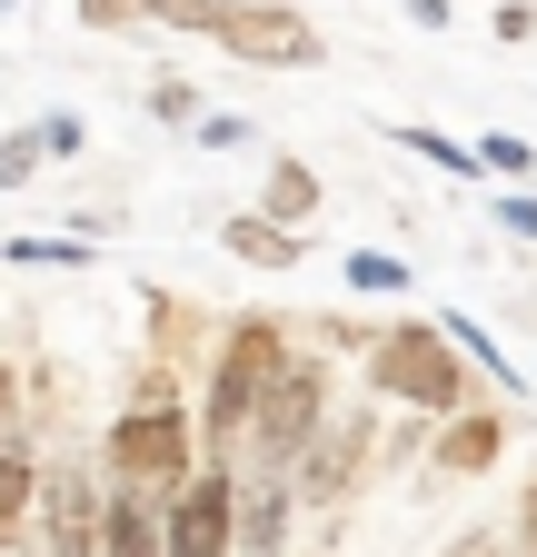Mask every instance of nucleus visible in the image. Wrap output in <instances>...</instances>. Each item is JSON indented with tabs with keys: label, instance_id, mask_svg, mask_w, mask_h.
<instances>
[{
	"label": "nucleus",
	"instance_id": "7ed1b4c3",
	"mask_svg": "<svg viewBox=\"0 0 537 557\" xmlns=\"http://www.w3.org/2000/svg\"><path fill=\"white\" fill-rule=\"evenodd\" d=\"M319 408H328V379H319V359H279V379H268V388H259V408H249L259 478H289V468L309 458V438H319Z\"/></svg>",
	"mask_w": 537,
	"mask_h": 557
},
{
	"label": "nucleus",
	"instance_id": "a878e982",
	"mask_svg": "<svg viewBox=\"0 0 537 557\" xmlns=\"http://www.w3.org/2000/svg\"><path fill=\"white\" fill-rule=\"evenodd\" d=\"M0 438H21V369L0 359Z\"/></svg>",
	"mask_w": 537,
	"mask_h": 557
},
{
	"label": "nucleus",
	"instance_id": "c85d7f7f",
	"mask_svg": "<svg viewBox=\"0 0 537 557\" xmlns=\"http://www.w3.org/2000/svg\"><path fill=\"white\" fill-rule=\"evenodd\" d=\"M409 21H419V30H448V21H458V0H409Z\"/></svg>",
	"mask_w": 537,
	"mask_h": 557
},
{
	"label": "nucleus",
	"instance_id": "5701e85b",
	"mask_svg": "<svg viewBox=\"0 0 537 557\" xmlns=\"http://www.w3.org/2000/svg\"><path fill=\"white\" fill-rule=\"evenodd\" d=\"M90 30H140V0H80Z\"/></svg>",
	"mask_w": 537,
	"mask_h": 557
},
{
	"label": "nucleus",
	"instance_id": "7c9ffc66",
	"mask_svg": "<svg viewBox=\"0 0 537 557\" xmlns=\"http://www.w3.org/2000/svg\"><path fill=\"white\" fill-rule=\"evenodd\" d=\"M0 21H11V0H0Z\"/></svg>",
	"mask_w": 537,
	"mask_h": 557
},
{
	"label": "nucleus",
	"instance_id": "9d476101",
	"mask_svg": "<svg viewBox=\"0 0 537 557\" xmlns=\"http://www.w3.org/2000/svg\"><path fill=\"white\" fill-rule=\"evenodd\" d=\"M498 448H508V429L488 408H458V418H438V468L448 478H478V468H498Z\"/></svg>",
	"mask_w": 537,
	"mask_h": 557
},
{
	"label": "nucleus",
	"instance_id": "6ab92c4d",
	"mask_svg": "<svg viewBox=\"0 0 537 557\" xmlns=\"http://www.w3.org/2000/svg\"><path fill=\"white\" fill-rule=\"evenodd\" d=\"M11 259H30V269H80L90 249L80 239H11Z\"/></svg>",
	"mask_w": 537,
	"mask_h": 557
},
{
	"label": "nucleus",
	"instance_id": "2eb2a0df",
	"mask_svg": "<svg viewBox=\"0 0 537 557\" xmlns=\"http://www.w3.org/2000/svg\"><path fill=\"white\" fill-rule=\"evenodd\" d=\"M349 289H359V299H398V289H409V259H388V249H349Z\"/></svg>",
	"mask_w": 537,
	"mask_h": 557
},
{
	"label": "nucleus",
	"instance_id": "f03ea898",
	"mask_svg": "<svg viewBox=\"0 0 537 557\" xmlns=\"http://www.w3.org/2000/svg\"><path fill=\"white\" fill-rule=\"evenodd\" d=\"M369 388L398 398V408H428V418H458L467 408V369H458V348L438 319H409V329H388L369 348Z\"/></svg>",
	"mask_w": 537,
	"mask_h": 557
},
{
	"label": "nucleus",
	"instance_id": "a211bd4d",
	"mask_svg": "<svg viewBox=\"0 0 537 557\" xmlns=\"http://www.w3.org/2000/svg\"><path fill=\"white\" fill-rule=\"evenodd\" d=\"M398 150H419V160H438V170H478V150H458L448 129H398Z\"/></svg>",
	"mask_w": 537,
	"mask_h": 557
},
{
	"label": "nucleus",
	"instance_id": "b1692460",
	"mask_svg": "<svg viewBox=\"0 0 537 557\" xmlns=\"http://www.w3.org/2000/svg\"><path fill=\"white\" fill-rule=\"evenodd\" d=\"M189 129H199V139H210V150H239V139H249V120H229V110H199Z\"/></svg>",
	"mask_w": 537,
	"mask_h": 557
},
{
	"label": "nucleus",
	"instance_id": "39448f33",
	"mask_svg": "<svg viewBox=\"0 0 537 557\" xmlns=\"http://www.w3.org/2000/svg\"><path fill=\"white\" fill-rule=\"evenodd\" d=\"M229 537H239V478L210 458V478H179L170 487V508H160V557H229Z\"/></svg>",
	"mask_w": 537,
	"mask_h": 557
},
{
	"label": "nucleus",
	"instance_id": "6e6552de",
	"mask_svg": "<svg viewBox=\"0 0 537 557\" xmlns=\"http://www.w3.org/2000/svg\"><path fill=\"white\" fill-rule=\"evenodd\" d=\"M100 498H110V487L80 468V458H60L50 468V487H40V518H50V557H100Z\"/></svg>",
	"mask_w": 537,
	"mask_h": 557
},
{
	"label": "nucleus",
	"instance_id": "c756f323",
	"mask_svg": "<svg viewBox=\"0 0 537 557\" xmlns=\"http://www.w3.org/2000/svg\"><path fill=\"white\" fill-rule=\"evenodd\" d=\"M527 537H537V487H527Z\"/></svg>",
	"mask_w": 537,
	"mask_h": 557
},
{
	"label": "nucleus",
	"instance_id": "0eeeda50",
	"mask_svg": "<svg viewBox=\"0 0 537 557\" xmlns=\"http://www.w3.org/2000/svg\"><path fill=\"white\" fill-rule=\"evenodd\" d=\"M369 448H378V418H369V408H349L339 429H319V438H309V458H299V498L339 508L349 487H359V468H369Z\"/></svg>",
	"mask_w": 537,
	"mask_h": 557
},
{
	"label": "nucleus",
	"instance_id": "412c9836",
	"mask_svg": "<svg viewBox=\"0 0 537 557\" xmlns=\"http://www.w3.org/2000/svg\"><path fill=\"white\" fill-rule=\"evenodd\" d=\"M498 230H508V239H537V189H508V199H498Z\"/></svg>",
	"mask_w": 537,
	"mask_h": 557
},
{
	"label": "nucleus",
	"instance_id": "bb28decb",
	"mask_svg": "<svg viewBox=\"0 0 537 557\" xmlns=\"http://www.w3.org/2000/svg\"><path fill=\"white\" fill-rule=\"evenodd\" d=\"M537 30V0H508V11H498V40H527Z\"/></svg>",
	"mask_w": 537,
	"mask_h": 557
},
{
	"label": "nucleus",
	"instance_id": "393cba45",
	"mask_svg": "<svg viewBox=\"0 0 537 557\" xmlns=\"http://www.w3.org/2000/svg\"><path fill=\"white\" fill-rule=\"evenodd\" d=\"M478 160H488V170H537V160H527V139H508V129L478 139Z\"/></svg>",
	"mask_w": 537,
	"mask_h": 557
},
{
	"label": "nucleus",
	"instance_id": "423d86ee",
	"mask_svg": "<svg viewBox=\"0 0 537 557\" xmlns=\"http://www.w3.org/2000/svg\"><path fill=\"white\" fill-rule=\"evenodd\" d=\"M220 50L249 60V70H309L319 30H309V11H289V0H229L220 11Z\"/></svg>",
	"mask_w": 537,
	"mask_h": 557
},
{
	"label": "nucleus",
	"instance_id": "4468645a",
	"mask_svg": "<svg viewBox=\"0 0 537 557\" xmlns=\"http://www.w3.org/2000/svg\"><path fill=\"white\" fill-rule=\"evenodd\" d=\"M259 209H268V220H289V230H299V220H309V209H319V170H299V160H279V170H268V199H259Z\"/></svg>",
	"mask_w": 537,
	"mask_h": 557
},
{
	"label": "nucleus",
	"instance_id": "f257e3e1",
	"mask_svg": "<svg viewBox=\"0 0 537 557\" xmlns=\"http://www.w3.org/2000/svg\"><path fill=\"white\" fill-rule=\"evenodd\" d=\"M110 487H140V498H170V487L189 478V408H179V388L150 369L140 388H129V408H120V429H110Z\"/></svg>",
	"mask_w": 537,
	"mask_h": 557
},
{
	"label": "nucleus",
	"instance_id": "9b49d317",
	"mask_svg": "<svg viewBox=\"0 0 537 557\" xmlns=\"http://www.w3.org/2000/svg\"><path fill=\"white\" fill-rule=\"evenodd\" d=\"M220 239H229L249 269H299V230H289V220H268V209H239Z\"/></svg>",
	"mask_w": 537,
	"mask_h": 557
},
{
	"label": "nucleus",
	"instance_id": "f3484780",
	"mask_svg": "<svg viewBox=\"0 0 537 557\" xmlns=\"http://www.w3.org/2000/svg\"><path fill=\"white\" fill-rule=\"evenodd\" d=\"M40 160H50V150H40V120H30V129H11V139H0V189H30V180H40Z\"/></svg>",
	"mask_w": 537,
	"mask_h": 557
},
{
	"label": "nucleus",
	"instance_id": "f8f14e48",
	"mask_svg": "<svg viewBox=\"0 0 537 557\" xmlns=\"http://www.w3.org/2000/svg\"><path fill=\"white\" fill-rule=\"evenodd\" d=\"M30 498H40V468H30V438H0V547L30 528Z\"/></svg>",
	"mask_w": 537,
	"mask_h": 557
},
{
	"label": "nucleus",
	"instance_id": "dca6fc26",
	"mask_svg": "<svg viewBox=\"0 0 537 557\" xmlns=\"http://www.w3.org/2000/svg\"><path fill=\"white\" fill-rule=\"evenodd\" d=\"M220 11H229V0H140V21H160V30H199V40H220Z\"/></svg>",
	"mask_w": 537,
	"mask_h": 557
},
{
	"label": "nucleus",
	"instance_id": "ddd939ff",
	"mask_svg": "<svg viewBox=\"0 0 537 557\" xmlns=\"http://www.w3.org/2000/svg\"><path fill=\"white\" fill-rule=\"evenodd\" d=\"M239 537H249L259 557H279V547H289V487H279V478H259V487H249V518H239Z\"/></svg>",
	"mask_w": 537,
	"mask_h": 557
},
{
	"label": "nucleus",
	"instance_id": "4be33fe9",
	"mask_svg": "<svg viewBox=\"0 0 537 557\" xmlns=\"http://www.w3.org/2000/svg\"><path fill=\"white\" fill-rule=\"evenodd\" d=\"M40 150H50V160H80V120L50 110V120H40Z\"/></svg>",
	"mask_w": 537,
	"mask_h": 557
},
{
	"label": "nucleus",
	"instance_id": "cd10ccee",
	"mask_svg": "<svg viewBox=\"0 0 537 557\" xmlns=\"http://www.w3.org/2000/svg\"><path fill=\"white\" fill-rule=\"evenodd\" d=\"M448 557H508V537H498V528H467V537H458Z\"/></svg>",
	"mask_w": 537,
	"mask_h": 557
},
{
	"label": "nucleus",
	"instance_id": "1a4fd4ad",
	"mask_svg": "<svg viewBox=\"0 0 537 557\" xmlns=\"http://www.w3.org/2000/svg\"><path fill=\"white\" fill-rule=\"evenodd\" d=\"M160 508H170V498L110 487V498H100V557H160Z\"/></svg>",
	"mask_w": 537,
	"mask_h": 557
},
{
	"label": "nucleus",
	"instance_id": "aec40b11",
	"mask_svg": "<svg viewBox=\"0 0 537 557\" xmlns=\"http://www.w3.org/2000/svg\"><path fill=\"white\" fill-rule=\"evenodd\" d=\"M150 110H160L170 129H189V120H199V90H189V81H160V90H150Z\"/></svg>",
	"mask_w": 537,
	"mask_h": 557
},
{
	"label": "nucleus",
	"instance_id": "20e7f679",
	"mask_svg": "<svg viewBox=\"0 0 537 557\" xmlns=\"http://www.w3.org/2000/svg\"><path fill=\"white\" fill-rule=\"evenodd\" d=\"M279 359H289L279 319H239V329H229L220 369H210V458L249 429V408H259V388H268V379H279Z\"/></svg>",
	"mask_w": 537,
	"mask_h": 557
}]
</instances>
